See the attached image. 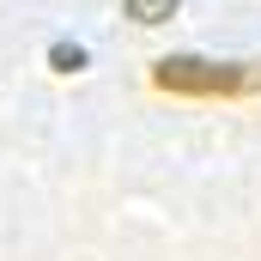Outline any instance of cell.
Instances as JSON below:
<instances>
[{"mask_svg": "<svg viewBox=\"0 0 261 261\" xmlns=\"http://www.w3.org/2000/svg\"><path fill=\"white\" fill-rule=\"evenodd\" d=\"M128 18L134 24H164V18H176V0H128Z\"/></svg>", "mask_w": 261, "mask_h": 261, "instance_id": "7a4b0ae2", "label": "cell"}, {"mask_svg": "<svg viewBox=\"0 0 261 261\" xmlns=\"http://www.w3.org/2000/svg\"><path fill=\"white\" fill-rule=\"evenodd\" d=\"M49 67H55V73H79V67H85V49H79V43H55V49H49Z\"/></svg>", "mask_w": 261, "mask_h": 261, "instance_id": "3957f363", "label": "cell"}, {"mask_svg": "<svg viewBox=\"0 0 261 261\" xmlns=\"http://www.w3.org/2000/svg\"><path fill=\"white\" fill-rule=\"evenodd\" d=\"M152 85L176 97H255L261 61H200V55H164L152 61Z\"/></svg>", "mask_w": 261, "mask_h": 261, "instance_id": "6da1fadb", "label": "cell"}]
</instances>
